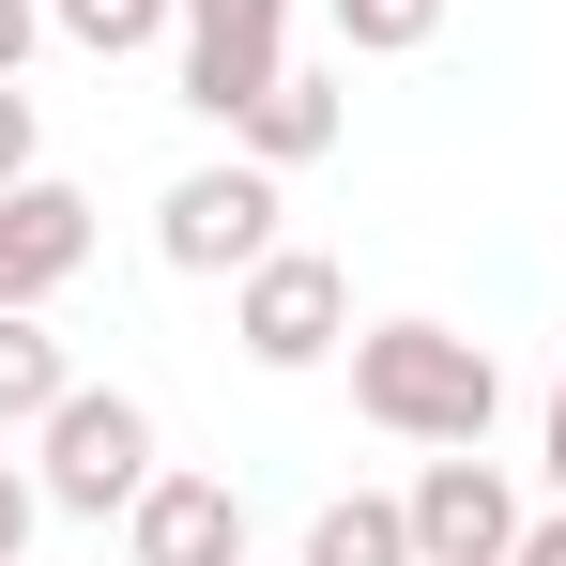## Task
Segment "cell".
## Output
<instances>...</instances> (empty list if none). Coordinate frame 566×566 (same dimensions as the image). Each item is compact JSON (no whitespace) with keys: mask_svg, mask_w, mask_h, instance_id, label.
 <instances>
[{"mask_svg":"<svg viewBox=\"0 0 566 566\" xmlns=\"http://www.w3.org/2000/svg\"><path fill=\"white\" fill-rule=\"evenodd\" d=\"M353 413H368L382 444H490V413H505V368H490V337L460 322H353Z\"/></svg>","mask_w":566,"mask_h":566,"instance_id":"cell-1","label":"cell"},{"mask_svg":"<svg viewBox=\"0 0 566 566\" xmlns=\"http://www.w3.org/2000/svg\"><path fill=\"white\" fill-rule=\"evenodd\" d=\"M31 474H46V505H62V521H123L169 460H154V413H138L123 382H77V398L31 429Z\"/></svg>","mask_w":566,"mask_h":566,"instance_id":"cell-2","label":"cell"},{"mask_svg":"<svg viewBox=\"0 0 566 566\" xmlns=\"http://www.w3.org/2000/svg\"><path fill=\"white\" fill-rule=\"evenodd\" d=\"M230 337H245V368H276V382L337 368V353H353V276H337L322 245H276V261L230 276Z\"/></svg>","mask_w":566,"mask_h":566,"instance_id":"cell-3","label":"cell"},{"mask_svg":"<svg viewBox=\"0 0 566 566\" xmlns=\"http://www.w3.org/2000/svg\"><path fill=\"white\" fill-rule=\"evenodd\" d=\"M154 261H169V276H245V261H276V169H261V154L185 169V185L154 199Z\"/></svg>","mask_w":566,"mask_h":566,"instance_id":"cell-4","label":"cell"},{"mask_svg":"<svg viewBox=\"0 0 566 566\" xmlns=\"http://www.w3.org/2000/svg\"><path fill=\"white\" fill-rule=\"evenodd\" d=\"M169 62H185V107H199V123H245V107L291 77V0H185Z\"/></svg>","mask_w":566,"mask_h":566,"instance_id":"cell-5","label":"cell"},{"mask_svg":"<svg viewBox=\"0 0 566 566\" xmlns=\"http://www.w3.org/2000/svg\"><path fill=\"white\" fill-rule=\"evenodd\" d=\"M398 505H413V552L429 566H505L521 552V490H505V460H474V444H444Z\"/></svg>","mask_w":566,"mask_h":566,"instance_id":"cell-6","label":"cell"},{"mask_svg":"<svg viewBox=\"0 0 566 566\" xmlns=\"http://www.w3.org/2000/svg\"><path fill=\"white\" fill-rule=\"evenodd\" d=\"M77 276H93V199L31 169V185L0 199V306H46V291H77Z\"/></svg>","mask_w":566,"mask_h":566,"instance_id":"cell-7","label":"cell"},{"mask_svg":"<svg viewBox=\"0 0 566 566\" xmlns=\"http://www.w3.org/2000/svg\"><path fill=\"white\" fill-rule=\"evenodd\" d=\"M123 552L138 566H245V490L230 474H154L123 505Z\"/></svg>","mask_w":566,"mask_h":566,"instance_id":"cell-8","label":"cell"},{"mask_svg":"<svg viewBox=\"0 0 566 566\" xmlns=\"http://www.w3.org/2000/svg\"><path fill=\"white\" fill-rule=\"evenodd\" d=\"M337 138H353V93H337V77H306V62H291L276 93L245 107V123H230V154H261V169H322V154H337Z\"/></svg>","mask_w":566,"mask_h":566,"instance_id":"cell-9","label":"cell"},{"mask_svg":"<svg viewBox=\"0 0 566 566\" xmlns=\"http://www.w3.org/2000/svg\"><path fill=\"white\" fill-rule=\"evenodd\" d=\"M291 566H429V552H413V505H398V490H337Z\"/></svg>","mask_w":566,"mask_h":566,"instance_id":"cell-10","label":"cell"},{"mask_svg":"<svg viewBox=\"0 0 566 566\" xmlns=\"http://www.w3.org/2000/svg\"><path fill=\"white\" fill-rule=\"evenodd\" d=\"M77 398V353L46 337V306H0V429H46Z\"/></svg>","mask_w":566,"mask_h":566,"instance_id":"cell-11","label":"cell"},{"mask_svg":"<svg viewBox=\"0 0 566 566\" xmlns=\"http://www.w3.org/2000/svg\"><path fill=\"white\" fill-rule=\"evenodd\" d=\"M46 31H62L77 62H138V46L185 31V0H46Z\"/></svg>","mask_w":566,"mask_h":566,"instance_id":"cell-12","label":"cell"},{"mask_svg":"<svg viewBox=\"0 0 566 566\" xmlns=\"http://www.w3.org/2000/svg\"><path fill=\"white\" fill-rule=\"evenodd\" d=\"M444 15L460 0H337V46L353 62H413V46H444Z\"/></svg>","mask_w":566,"mask_h":566,"instance_id":"cell-13","label":"cell"},{"mask_svg":"<svg viewBox=\"0 0 566 566\" xmlns=\"http://www.w3.org/2000/svg\"><path fill=\"white\" fill-rule=\"evenodd\" d=\"M31 536H46V474L0 460V566H31Z\"/></svg>","mask_w":566,"mask_h":566,"instance_id":"cell-14","label":"cell"},{"mask_svg":"<svg viewBox=\"0 0 566 566\" xmlns=\"http://www.w3.org/2000/svg\"><path fill=\"white\" fill-rule=\"evenodd\" d=\"M31 169H46V138H31V93H15V77H0V199L31 185Z\"/></svg>","mask_w":566,"mask_h":566,"instance_id":"cell-15","label":"cell"},{"mask_svg":"<svg viewBox=\"0 0 566 566\" xmlns=\"http://www.w3.org/2000/svg\"><path fill=\"white\" fill-rule=\"evenodd\" d=\"M31 46H46V0H0V77H31Z\"/></svg>","mask_w":566,"mask_h":566,"instance_id":"cell-16","label":"cell"},{"mask_svg":"<svg viewBox=\"0 0 566 566\" xmlns=\"http://www.w3.org/2000/svg\"><path fill=\"white\" fill-rule=\"evenodd\" d=\"M505 566H566V505H552V521H521V552H505Z\"/></svg>","mask_w":566,"mask_h":566,"instance_id":"cell-17","label":"cell"},{"mask_svg":"<svg viewBox=\"0 0 566 566\" xmlns=\"http://www.w3.org/2000/svg\"><path fill=\"white\" fill-rule=\"evenodd\" d=\"M536 460H552V490H566V382H552V429H536Z\"/></svg>","mask_w":566,"mask_h":566,"instance_id":"cell-18","label":"cell"}]
</instances>
